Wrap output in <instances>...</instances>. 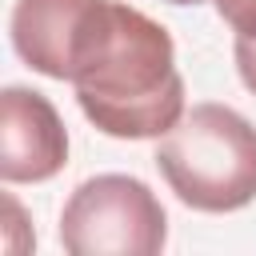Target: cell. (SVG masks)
<instances>
[{
  "label": "cell",
  "mask_w": 256,
  "mask_h": 256,
  "mask_svg": "<svg viewBox=\"0 0 256 256\" xmlns=\"http://www.w3.org/2000/svg\"><path fill=\"white\" fill-rule=\"evenodd\" d=\"M72 88L80 112L116 140L164 136L188 112L168 28L124 0H108V16L80 60Z\"/></svg>",
  "instance_id": "cell-1"
},
{
  "label": "cell",
  "mask_w": 256,
  "mask_h": 256,
  "mask_svg": "<svg viewBox=\"0 0 256 256\" xmlns=\"http://www.w3.org/2000/svg\"><path fill=\"white\" fill-rule=\"evenodd\" d=\"M68 164V132L44 92L8 84L0 92V180L40 184Z\"/></svg>",
  "instance_id": "cell-5"
},
{
  "label": "cell",
  "mask_w": 256,
  "mask_h": 256,
  "mask_svg": "<svg viewBox=\"0 0 256 256\" xmlns=\"http://www.w3.org/2000/svg\"><path fill=\"white\" fill-rule=\"evenodd\" d=\"M232 56H236V72H240L244 88L256 96V40H248V36H236V44H232Z\"/></svg>",
  "instance_id": "cell-7"
},
{
  "label": "cell",
  "mask_w": 256,
  "mask_h": 256,
  "mask_svg": "<svg viewBox=\"0 0 256 256\" xmlns=\"http://www.w3.org/2000/svg\"><path fill=\"white\" fill-rule=\"evenodd\" d=\"M164 240V204L136 176L104 172L64 200L60 244L68 256H156Z\"/></svg>",
  "instance_id": "cell-3"
},
{
  "label": "cell",
  "mask_w": 256,
  "mask_h": 256,
  "mask_svg": "<svg viewBox=\"0 0 256 256\" xmlns=\"http://www.w3.org/2000/svg\"><path fill=\"white\" fill-rule=\"evenodd\" d=\"M212 4L236 36L256 40V0H212Z\"/></svg>",
  "instance_id": "cell-6"
},
{
  "label": "cell",
  "mask_w": 256,
  "mask_h": 256,
  "mask_svg": "<svg viewBox=\"0 0 256 256\" xmlns=\"http://www.w3.org/2000/svg\"><path fill=\"white\" fill-rule=\"evenodd\" d=\"M152 160L176 200L196 212H236L256 200V128L228 104H192Z\"/></svg>",
  "instance_id": "cell-2"
},
{
  "label": "cell",
  "mask_w": 256,
  "mask_h": 256,
  "mask_svg": "<svg viewBox=\"0 0 256 256\" xmlns=\"http://www.w3.org/2000/svg\"><path fill=\"white\" fill-rule=\"evenodd\" d=\"M168 4H200V0H168Z\"/></svg>",
  "instance_id": "cell-8"
},
{
  "label": "cell",
  "mask_w": 256,
  "mask_h": 256,
  "mask_svg": "<svg viewBox=\"0 0 256 256\" xmlns=\"http://www.w3.org/2000/svg\"><path fill=\"white\" fill-rule=\"evenodd\" d=\"M104 16L108 0H16L8 20L12 48L32 72L72 84Z\"/></svg>",
  "instance_id": "cell-4"
}]
</instances>
